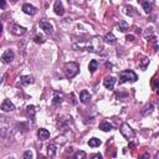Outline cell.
<instances>
[{
  "mask_svg": "<svg viewBox=\"0 0 159 159\" xmlns=\"http://www.w3.org/2000/svg\"><path fill=\"white\" fill-rule=\"evenodd\" d=\"M103 40L101 36H93L87 41H82V42L76 44L75 47L80 50H86L89 52H95V53H103V50H105V46H103Z\"/></svg>",
  "mask_w": 159,
  "mask_h": 159,
  "instance_id": "6da1fadb",
  "label": "cell"
},
{
  "mask_svg": "<svg viewBox=\"0 0 159 159\" xmlns=\"http://www.w3.org/2000/svg\"><path fill=\"white\" fill-rule=\"evenodd\" d=\"M64 72H65V76L67 78H73L76 75L80 72V65L77 62H66L64 65Z\"/></svg>",
  "mask_w": 159,
  "mask_h": 159,
  "instance_id": "7a4b0ae2",
  "label": "cell"
},
{
  "mask_svg": "<svg viewBox=\"0 0 159 159\" xmlns=\"http://www.w3.org/2000/svg\"><path fill=\"white\" fill-rule=\"evenodd\" d=\"M138 80V76L136 75L134 71L132 70H124L122 72H119V84H126V82L130 81V82H136Z\"/></svg>",
  "mask_w": 159,
  "mask_h": 159,
  "instance_id": "3957f363",
  "label": "cell"
},
{
  "mask_svg": "<svg viewBox=\"0 0 159 159\" xmlns=\"http://www.w3.org/2000/svg\"><path fill=\"white\" fill-rule=\"evenodd\" d=\"M121 133H122V136L126 138L128 142H132L134 138H136L134 130L130 128V126H129L128 123H122V126H121Z\"/></svg>",
  "mask_w": 159,
  "mask_h": 159,
  "instance_id": "277c9868",
  "label": "cell"
},
{
  "mask_svg": "<svg viewBox=\"0 0 159 159\" xmlns=\"http://www.w3.org/2000/svg\"><path fill=\"white\" fill-rule=\"evenodd\" d=\"M39 26H40L46 34H49V35H51V34L53 32V26H52L49 21H46V20H40V21H39Z\"/></svg>",
  "mask_w": 159,
  "mask_h": 159,
  "instance_id": "5b68a950",
  "label": "cell"
},
{
  "mask_svg": "<svg viewBox=\"0 0 159 159\" xmlns=\"http://www.w3.org/2000/svg\"><path fill=\"white\" fill-rule=\"evenodd\" d=\"M26 29L25 27H23V26H20V25H18V24H12L11 25V32L14 34V35H16V36H21V35H24V34H26Z\"/></svg>",
  "mask_w": 159,
  "mask_h": 159,
  "instance_id": "8992f818",
  "label": "cell"
},
{
  "mask_svg": "<svg viewBox=\"0 0 159 159\" xmlns=\"http://www.w3.org/2000/svg\"><path fill=\"white\" fill-rule=\"evenodd\" d=\"M14 56H15V55H14L12 50H6L1 55V61L4 62V64H10V62L14 60Z\"/></svg>",
  "mask_w": 159,
  "mask_h": 159,
  "instance_id": "52a82bcc",
  "label": "cell"
},
{
  "mask_svg": "<svg viewBox=\"0 0 159 159\" xmlns=\"http://www.w3.org/2000/svg\"><path fill=\"white\" fill-rule=\"evenodd\" d=\"M15 109V106L12 105V102L10 100H4L1 103V111L4 112H9V111H14Z\"/></svg>",
  "mask_w": 159,
  "mask_h": 159,
  "instance_id": "ba28073f",
  "label": "cell"
},
{
  "mask_svg": "<svg viewBox=\"0 0 159 159\" xmlns=\"http://www.w3.org/2000/svg\"><path fill=\"white\" fill-rule=\"evenodd\" d=\"M23 11L25 14H27V15H35L37 9L35 8V6H32L31 4H24L23 5Z\"/></svg>",
  "mask_w": 159,
  "mask_h": 159,
  "instance_id": "9c48e42d",
  "label": "cell"
},
{
  "mask_svg": "<svg viewBox=\"0 0 159 159\" xmlns=\"http://www.w3.org/2000/svg\"><path fill=\"white\" fill-rule=\"evenodd\" d=\"M114 84H116V78L112 77V76H108V77H106L103 80V85H105V87L108 89H113Z\"/></svg>",
  "mask_w": 159,
  "mask_h": 159,
  "instance_id": "30bf717a",
  "label": "cell"
},
{
  "mask_svg": "<svg viewBox=\"0 0 159 159\" xmlns=\"http://www.w3.org/2000/svg\"><path fill=\"white\" fill-rule=\"evenodd\" d=\"M53 10H55V14L59 16H62L65 14V9H64V5H62L61 1H56L53 5Z\"/></svg>",
  "mask_w": 159,
  "mask_h": 159,
  "instance_id": "8fae6325",
  "label": "cell"
},
{
  "mask_svg": "<svg viewBox=\"0 0 159 159\" xmlns=\"http://www.w3.org/2000/svg\"><path fill=\"white\" fill-rule=\"evenodd\" d=\"M62 101H64V96H62L61 93H59V92H53V98H52V105L55 106V107H59L61 103H62Z\"/></svg>",
  "mask_w": 159,
  "mask_h": 159,
  "instance_id": "7c38bea8",
  "label": "cell"
},
{
  "mask_svg": "<svg viewBox=\"0 0 159 159\" xmlns=\"http://www.w3.org/2000/svg\"><path fill=\"white\" fill-rule=\"evenodd\" d=\"M37 137H39V139H41V141H46V139H49L50 138V132L47 129H45V128H40L37 130Z\"/></svg>",
  "mask_w": 159,
  "mask_h": 159,
  "instance_id": "4fadbf2b",
  "label": "cell"
},
{
  "mask_svg": "<svg viewBox=\"0 0 159 159\" xmlns=\"http://www.w3.org/2000/svg\"><path fill=\"white\" fill-rule=\"evenodd\" d=\"M89 100H91V95H89V92L86 91V89L81 91V93H80V101L84 103V105H87V103L89 102Z\"/></svg>",
  "mask_w": 159,
  "mask_h": 159,
  "instance_id": "5bb4252c",
  "label": "cell"
},
{
  "mask_svg": "<svg viewBox=\"0 0 159 159\" xmlns=\"http://www.w3.org/2000/svg\"><path fill=\"white\" fill-rule=\"evenodd\" d=\"M103 40H105V42H107V44H109V45H114V44L117 42V39H116V36L113 35L112 32H107Z\"/></svg>",
  "mask_w": 159,
  "mask_h": 159,
  "instance_id": "9a60e30c",
  "label": "cell"
},
{
  "mask_svg": "<svg viewBox=\"0 0 159 159\" xmlns=\"http://www.w3.org/2000/svg\"><path fill=\"white\" fill-rule=\"evenodd\" d=\"M30 84H34L32 76H21V78H20V85L26 86V85H30Z\"/></svg>",
  "mask_w": 159,
  "mask_h": 159,
  "instance_id": "2e32d148",
  "label": "cell"
},
{
  "mask_svg": "<svg viewBox=\"0 0 159 159\" xmlns=\"http://www.w3.org/2000/svg\"><path fill=\"white\" fill-rule=\"evenodd\" d=\"M100 129L103 130V132H109L111 129H113V126H112V124H111L109 122L103 121V122L100 123Z\"/></svg>",
  "mask_w": 159,
  "mask_h": 159,
  "instance_id": "e0dca14e",
  "label": "cell"
},
{
  "mask_svg": "<svg viewBox=\"0 0 159 159\" xmlns=\"http://www.w3.org/2000/svg\"><path fill=\"white\" fill-rule=\"evenodd\" d=\"M47 153H49V157L50 158H53L56 155V144L55 143H50L47 146Z\"/></svg>",
  "mask_w": 159,
  "mask_h": 159,
  "instance_id": "ac0fdd59",
  "label": "cell"
},
{
  "mask_svg": "<svg viewBox=\"0 0 159 159\" xmlns=\"http://www.w3.org/2000/svg\"><path fill=\"white\" fill-rule=\"evenodd\" d=\"M98 66H100L98 61H97V60H92L91 62H89V65H88V70H89V72H91V73H95L96 70L98 68Z\"/></svg>",
  "mask_w": 159,
  "mask_h": 159,
  "instance_id": "d6986e66",
  "label": "cell"
},
{
  "mask_svg": "<svg viewBox=\"0 0 159 159\" xmlns=\"http://www.w3.org/2000/svg\"><path fill=\"white\" fill-rule=\"evenodd\" d=\"M26 112L29 114V117L32 119V122L35 121V113H36V109H35V106H27L26 108Z\"/></svg>",
  "mask_w": 159,
  "mask_h": 159,
  "instance_id": "ffe728a7",
  "label": "cell"
},
{
  "mask_svg": "<svg viewBox=\"0 0 159 159\" xmlns=\"http://www.w3.org/2000/svg\"><path fill=\"white\" fill-rule=\"evenodd\" d=\"M144 37L146 39H152V41H155V36L153 34V29L152 27H148V29H146V31H144Z\"/></svg>",
  "mask_w": 159,
  "mask_h": 159,
  "instance_id": "44dd1931",
  "label": "cell"
},
{
  "mask_svg": "<svg viewBox=\"0 0 159 159\" xmlns=\"http://www.w3.org/2000/svg\"><path fill=\"white\" fill-rule=\"evenodd\" d=\"M102 144V142L98 139V138H91V139L88 141V146L92 147V148H96V147H100Z\"/></svg>",
  "mask_w": 159,
  "mask_h": 159,
  "instance_id": "7402d4cb",
  "label": "cell"
},
{
  "mask_svg": "<svg viewBox=\"0 0 159 159\" xmlns=\"http://www.w3.org/2000/svg\"><path fill=\"white\" fill-rule=\"evenodd\" d=\"M153 108H154V106L152 105V103H149V105H147L146 107L143 108V111H142V114L146 117V116H148V114H150L152 112H153Z\"/></svg>",
  "mask_w": 159,
  "mask_h": 159,
  "instance_id": "603a6c76",
  "label": "cell"
},
{
  "mask_svg": "<svg viewBox=\"0 0 159 159\" xmlns=\"http://www.w3.org/2000/svg\"><path fill=\"white\" fill-rule=\"evenodd\" d=\"M142 6L144 11H146L147 14H149L152 11V6H153V3H149V1H142Z\"/></svg>",
  "mask_w": 159,
  "mask_h": 159,
  "instance_id": "cb8c5ba5",
  "label": "cell"
},
{
  "mask_svg": "<svg viewBox=\"0 0 159 159\" xmlns=\"http://www.w3.org/2000/svg\"><path fill=\"white\" fill-rule=\"evenodd\" d=\"M128 30V24L126 21H119V25H118V31L121 32H126Z\"/></svg>",
  "mask_w": 159,
  "mask_h": 159,
  "instance_id": "d4e9b609",
  "label": "cell"
},
{
  "mask_svg": "<svg viewBox=\"0 0 159 159\" xmlns=\"http://www.w3.org/2000/svg\"><path fill=\"white\" fill-rule=\"evenodd\" d=\"M73 159H86V153L84 150H78L73 154Z\"/></svg>",
  "mask_w": 159,
  "mask_h": 159,
  "instance_id": "484cf974",
  "label": "cell"
},
{
  "mask_svg": "<svg viewBox=\"0 0 159 159\" xmlns=\"http://www.w3.org/2000/svg\"><path fill=\"white\" fill-rule=\"evenodd\" d=\"M34 41H35L36 44H44L45 42V37L42 35H39L37 34V35L34 36Z\"/></svg>",
  "mask_w": 159,
  "mask_h": 159,
  "instance_id": "4316f807",
  "label": "cell"
},
{
  "mask_svg": "<svg viewBox=\"0 0 159 159\" xmlns=\"http://www.w3.org/2000/svg\"><path fill=\"white\" fill-rule=\"evenodd\" d=\"M149 64V60L147 59V57H144L141 62H139V67L142 68V70H146V68H147V65Z\"/></svg>",
  "mask_w": 159,
  "mask_h": 159,
  "instance_id": "83f0119b",
  "label": "cell"
},
{
  "mask_svg": "<svg viewBox=\"0 0 159 159\" xmlns=\"http://www.w3.org/2000/svg\"><path fill=\"white\" fill-rule=\"evenodd\" d=\"M123 9H124V12H126L127 15H130V16H132L133 14H134V11H133L134 9L132 8V6H124Z\"/></svg>",
  "mask_w": 159,
  "mask_h": 159,
  "instance_id": "f1b7e54d",
  "label": "cell"
},
{
  "mask_svg": "<svg viewBox=\"0 0 159 159\" xmlns=\"http://www.w3.org/2000/svg\"><path fill=\"white\" fill-rule=\"evenodd\" d=\"M152 87L154 89H158L159 88V80L158 78H153L152 80Z\"/></svg>",
  "mask_w": 159,
  "mask_h": 159,
  "instance_id": "f546056e",
  "label": "cell"
},
{
  "mask_svg": "<svg viewBox=\"0 0 159 159\" xmlns=\"http://www.w3.org/2000/svg\"><path fill=\"white\" fill-rule=\"evenodd\" d=\"M18 127H19V128H21L23 132H27V129H29V127H27V124H26V123H19V124H18Z\"/></svg>",
  "mask_w": 159,
  "mask_h": 159,
  "instance_id": "4dcf8cb0",
  "label": "cell"
},
{
  "mask_svg": "<svg viewBox=\"0 0 159 159\" xmlns=\"http://www.w3.org/2000/svg\"><path fill=\"white\" fill-rule=\"evenodd\" d=\"M24 159H32V152L31 150H26L24 153Z\"/></svg>",
  "mask_w": 159,
  "mask_h": 159,
  "instance_id": "1f68e13d",
  "label": "cell"
},
{
  "mask_svg": "<svg viewBox=\"0 0 159 159\" xmlns=\"http://www.w3.org/2000/svg\"><path fill=\"white\" fill-rule=\"evenodd\" d=\"M91 159H103V157H102V154H100V153H96V154H93V155L91 157Z\"/></svg>",
  "mask_w": 159,
  "mask_h": 159,
  "instance_id": "d6a6232c",
  "label": "cell"
},
{
  "mask_svg": "<svg viewBox=\"0 0 159 159\" xmlns=\"http://www.w3.org/2000/svg\"><path fill=\"white\" fill-rule=\"evenodd\" d=\"M138 159H149V153H144L142 155H139V158Z\"/></svg>",
  "mask_w": 159,
  "mask_h": 159,
  "instance_id": "836d02e7",
  "label": "cell"
},
{
  "mask_svg": "<svg viewBox=\"0 0 159 159\" xmlns=\"http://www.w3.org/2000/svg\"><path fill=\"white\" fill-rule=\"evenodd\" d=\"M126 40H128V41H134V35H127V36H126Z\"/></svg>",
  "mask_w": 159,
  "mask_h": 159,
  "instance_id": "e575fe53",
  "label": "cell"
},
{
  "mask_svg": "<svg viewBox=\"0 0 159 159\" xmlns=\"http://www.w3.org/2000/svg\"><path fill=\"white\" fill-rule=\"evenodd\" d=\"M37 159H47V158H46L45 155H42V154H40V153H39V155H37Z\"/></svg>",
  "mask_w": 159,
  "mask_h": 159,
  "instance_id": "d590c367",
  "label": "cell"
},
{
  "mask_svg": "<svg viewBox=\"0 0 159 159\" xmlns=\"http://www.w3.org/2000/svg\"><path fill=\"white\" fill-rule=\"evenodd\" d=\"M5 5H6V3H5V1H1V8H3V9L5 8Z\"/></svg>",
  "mask_w": 159,
  "mask_h": 159,
  "instance_id": "8d00e7d4",
  "label": "cell"
},
{
  "mask_svg": "<svg viewBox=\"0 0 159 159\" xmlns=\"http://www.w3.org/2000/svg\"><path fill=\"white\" fill-rule=\"evenodd\" d=\"M154 159H159V152H158V153L155 154V157H154Z\"/></svg>",
  "mask_w": 159,
  "mask_h": 159,
  "instance_id": "74e56055",
  "label": "cell"
},
{
  "mask_svg": "<svg viewBox=\"0 0 159 159\" xmlns=\"http://www.w3.org/2000/svg\"><path fill=\"white\" fill-rule=\"evenodd\" d=\"M157 92H158V96H159V88H158V89H157Z\"/></svg>",
  "mask_w": 159,
  "mask_h": 159,
  "instance_id": "f35d334b",
  "label": "cell"
},
{
  "mask_svg": "<svg viewBox=\"0 0 159 159\" xmlns=\"http://www.w3.org/2000/svg\"><path fill=\"white\" fill-rule=\"evenodd\" d=\"M9 159H14V158H9Z\"/></svg>",
  "mask_w": 159,
  "mask_h": 159,
  "instance_id": "ab89813d",
  "label": "cell"
}]
</instances>
